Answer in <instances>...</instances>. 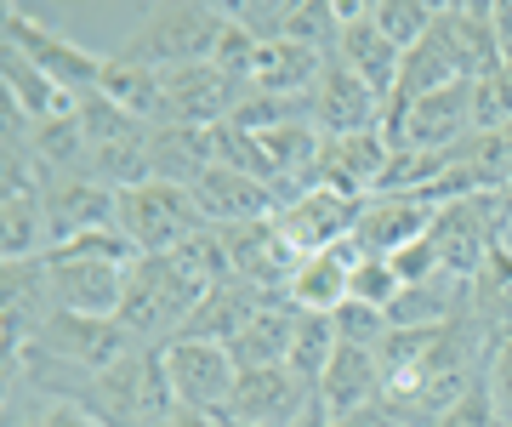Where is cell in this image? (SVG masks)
<instances>
[{
    "instance_id": "2",
    "label": "cell",
    "mask_w": 512,
    "mask_h": 427,
    "mask_svg": "<svg viewBox=\"0 0 512 427\" xmlns=\"http://www.w3.org/2000/svg\"><path fill=\"white\" fill-rule=\"evenodd\" d=\"M211 291L177 251L171 257H137L126 279V302H120V325H126L143 348H165L177 342L188 325V314L200 308V297Z\"/></svg>"
},
{
    "instance_id": "8",
    "label": "cell",
    "mask_w": 512,
    "mask_h": 427,
    "mask_svg": "<svg viewBox=\"0 0 512 427\" xmlns=\"http://www.w3.org/2000/svg\"><path fill=\"white\" fill-rule=\"evenodd\" d=\"M427 240H433V251H439L444 274L478 279V268H484L490 251L501 245V200H495V194H461V200H444Z\"/></svg>"
},
{
    "instance_id": "33",
    "label": "cell",
    "mask_w": 512,
    "mask_h": 427,
    "mask_svg": "<svg viewBox=\"0 0 512 427\" xmlns=\"http://www.w3.org/2000/svg\"><path fill=\"white\" fill-rule=\"evenodd\" d=\"M370 18L382 29L399 52L421 46V40L433 35V23H439V0H370Z\"/></svg>"
},
{
    "instance_id": "14",
    "label": "cell",
    "mask_w": 512,
    "mask_h": 427,
    "mask_svg": "<svg viewBox=\"0 0 512 427\" xmlns=\"http://www.w3.org/2000/svg\"><path fill=\"white\" fill-rule=\"evenodd\" d=\"M387 160H393V143H387L382 126L353 131V137H325L313 188H330V194H342V200H370L387 177Z\"/></svg>"
},
{
    "instance_id": "25",
    "label": "cell",
    "mask_w": 512,
    "mask_h": 427,
    "mask_svg": "<svg viewBox=\"0 0 512 427\" xmlns=\"http://www.w3.org/2000/svg\"><path fill=\"white\" fill-rule=\"evenodd\" d=\"M473 314V279L456 274H433L421 285H404L399 302L387 308L393 331H427V325H456V319Z\"/></svg>"
},
{
    "instance_id": "19",
    "label": "cell",
    "mask_w": 512,
    "mask_h": 427,
    "mask_svg": "<svg viewBox=\"0 0 512 427\" xmlns=\"http://www.w3.org/2000/svg\"><path fill=\"white\" fill-rule=\"evenodd\" d=\"M120 194L109 183H97L92 171L80 177H46V223H52V245H69L80 234H103L114 228Z\"/></svg>"
},
{
    "instance_id": "26",
    "label": "cell",
    "mask_w": 512,
    "mask_h": 427,
    "mask_svg": "<svg viewBox=\"0 0 512 427\" xmlns=\"http://www.w3.org/2000/svg\"><path fill=\"white\" fill-rule=\"evenodd\" d=\"M325 52H308L296 40H262L256 52V69H251V86L245 92H262V97H313L319 75H325Z\"/></svg>"
},
{
    "instance_id": "3",
    "label": "cell",
    "mask_w": 512,
    "mask_h": 427,
    "mask_svg": "<svg viewBox=\"0 0 512 427\" xmlns=\"http://www.w3.org/2000/svg\"><path fill=\"white\" fill-rule=\"evenodd\" d=\"M222 29H228V6H217V0H160L126 35L120 57L143 63V69H160V75L188 69V63H211Z\"/></svg>"
},
{
    "instance_id": "34",
    "label": "cell",
    "mask_w": 512,
    "mask_h": 427,
    "mask_svg": "<svg viewBox=\"0 0 512 427\" xmlns=\"http://www.w3.org/2000/svg\"><path fill=\"white\" fill-rule=\"evenodd\" d=\"M404 291L399 268L387 257H365L359 251V262H353V279H348V302H370V308H393Z\"/></svg>"
},
{
    "instance_id": "41",
    "label": "cell",
    "mask_w": 512,
    "mask_h": 427,
    "mask_svg": "<svg viewBox=\"0 0 512 427\" xmlns=\"http://www.w3.org/2000/svg\"><path fill=\"white\" fill-rule=\"evenodd\" d=\"M370 427H421V422H410V416H393V410H376V416H370Z\"/></svg>"
},
{
    "instance_id": "20",
    "label": "cell",
    "mask_w": 512,
    "mask_h": 427,
    "mask_svg": "<svg viewBox=\"0 0 512 427\" xmlns=\"http://www.w3.org/2000/svg\"><path fill=\"white\" fill-rule=\"evenodd\" d=\"M439 40L450 46L467 80H484L507 63L501 35H495V0H439Z\"/></svg>"
},
{
    "instance_id": "29",
    "label": "cell",
    "mask_w": 512,
    "mask_h": 427,
    "mask_svg": "<svg viewBox=\"0 0 512 427\" xmlns=\"http://www.w3.org/2000/svg\"><path fill=\"white\" fill-rule=\"evenodd\" d=\"M291 331H296V308L291 302H268V308L228 342V353H234L239 371H274V365L291 359Z\"/></svg>"
},
{
    "instance_id": "9",
    "label": "cell",
    "mask_w": 512,
    "mask_h": 427,
    "mask_svg": "<svg viewBox=\"0 0 512 427\" xmlns=\"http://www.w3.org/2000/svg\"><path fill=\"white\" fill-rule=\"evenodd\" d=\"M165 382H171V399L188 410H211L222 416L228 399H234V382H239V365L234 353L222 342H194V336H177L165 342Z\"/></svg>"
},
{
    "instance_id": "21",
    "label": "cell",
    "mask_w": 512,
    "mask_h": 427,
    "mask_svg": "<svg viewBox=\"0 0 512 427\" xmlns=\"http://www.w3.org/2000/svg\"><path fill=\"white\" fill-rule=\"evenodd\" d=\"M382 114H387L382 97L370 92L353 69H342V63L330 57L319 86H313V126L325 131V137H353V131H376Z\"/></svg>"
},
{
    "instance_id": "30",
    "label": "cell",
    "mask_w": 512,
    "mask_h": 427,
    "mask_svg": "<svg viewBox=\"0 0 512 427\" xmlns=\"http://www.w3.org/2000/svg\"><path fill=\"white\" fill-rule=\"evenodd\" d=\"M97 97H109L114 109H126L131 120H143V126H160V114H165L160 69H143V63H131V57H120V52H109V63H103Z\"/></svg>"
},
{
    "instance_id": "27",
    "label": "cell",
    "mask_w": 512,
    "mask_h": 427,
    "mask_svg": "<svg viewBox=\"0 0 512 427\" xmlns=\"http://www.w3.org/2000/svg\"><path fill=\"white\" fill-rule=\"evenodd\" d=\"M148 160H154V183H194L200 171L217 166V137L211 126H154L148 131Z\"/></svg>"
},
{
    "instance_id": "4",
    "label": "cell",
    "mask_w": 512,
    "mask_h": 427,
    "mask_svg": "<svg viewBox=\"0 0 512 427\" xmlns=\"http://www.w3.org/2000/svg\"><path fill=\"white\" fill-rule=\"evenodd\" d=\"M74 405L92 410L103 427H165L171 422V382H165V353L160 348H137L126 353L114 371L92 376L74 388Z\"/></svg>"
},
{
    "instance_id": "37",
    "label": "cell",
    "mask_w": 512,
    "mask_h": 427,
    "mask_svg": "<svg viewBox=\"0 0 512 427\" xmlns=\"http://www.w3.org/2000/svg\"><path fill=\"white\" fill-rule=\"evenodd\" d=\"M484 388H490V405L501 416V427H512V325L490 336V371H484Z\"/></svg>"
},
{
    "instance_id": "12",
    "label": "cell",
    "mask_w": 512,
    "mask_h": 427,
    "mask_svg": "<svg viewBox=\"0 0 512 427\" xmlns=\"http://www.w3.org/2000/svg\"><path fill=\"white\" fill-rule=\"evenodd\" d=\"M433 217H439V200L427 194H370L359 200V223H353V245L365 257H399L404 245H416L433 234Z\"/></svg>"
},
{
    "instance_id": "38",
    "label": "cell",
    "mask_w": 512,
    "mask_h": 427,
    "mask_svg": "<svg viewBox=\"0 0 512 427\" xmlns=\"http://www.w3.org/2000/svg\"><path fill=\"white\" fill-rule=\"evenodd\" d=\"M433 427H501V416H495V405H490V388L467 393V399H461V405H450Z\"/></svg>"
},
{
    "instance_id": "1",
    "label": "cell",
    "mask_w": 512,
    "mask_h": 427,
    "mask_svg": "<svg viewBox=\"0 0 512 427\" xmlns=\"http://www.w3.org/2000/svg\"><path fill=\"white\" fill-rule=\"evenodd\" d=\"M131 240L120 228L103 234H80L69 245L46 251V274H52V302L63 314H92V319H120L126 302V279H131Z\"/></svg>"
},
{
    "instance_id": "31",
    "label": "cell",
    "mask_w": 512,
    "mask_h": 427,
    "mask_svg": "<svg viewBox=\"0 0 512 427\" xmlns=\"http://www.w3.org/2000/svg\"><path fill=\"white\" fill-rule=\"evenodd\" d=\"M336 348H342V336H336V319L330 314H296V331H291V365L308 388H319V376H325V365L336 359Z\"/></svg>"
},
{
    "instance_id": "17",
    "label": "cell",
    "mask_w": 512,
    "mask_h": 427,
    "mask_svg": "<svg viewBox=\"0 0 512 427\" xmlns=\"http://www.w3.org/2000/svg\"><path fill=\"white\" fill-rule=\"evenodd\" d=\"M200 217L211 228H239V223H268L279 217V194L262 177H245V171H228V166H211L188 183Z\"/></svg>"
},
{
    "instance_id": "32",
    "label": "cell",
    "mask_w": 512,
    "mask_h": 427,
    "mask_svg": "<svg viewBox=\"0 0 512 427\" xmlns=\"http://www.w3.org/2000/svg\"><path fill=\"white\" fill-rule=\"evenodd\" d=\"M6 427H103V422L92 410H80L74 399H46V393L6 382Z\"/></svg>"
},
{
    "instance_id": "36",
    "label": "cell",
    "mask_w": 512,
    "mask_h": 427,
    "mask_svg": "<svg viewBox=\"0 0 512 427\" xmlns=\"http://www.w3.org/2000/svg\"><path fill=\"white\" fill-rule=\"evenodd\" d=\"M256 52H262V40L245 29V23L228 12V29L217 35V52H211V63H217L222 75H234L239 86H251V69H256Z\"/></svg>"
},
{
    "instance_id": "13",
    "label": "cell",
    "mask_w": 512,
    "mask_h": 427,
    "mask_svg": "<svg viewBox=\"0 0 512 427\" xmlns=\"http://www.w3.org/2000/svg\"><path fill=\"white\" fill-rule=\"evenodd\" d=\"M160 92H165L160 126H222L239 109L245 86L234 75H222L217 63H188V69H165Z\"/></svg>"
},
{
    "instance_id": "40",
    "label": "cell",
    "mask_w": 512,
    "mask_h": 427,
    "mask_svg": "<svg viewBox=\"0 0 512 427\" xmlns=\"http://www.w3.org/2000/svg\"><path fill=\"white\" fill-rule=\"evenodd\" d=\"M165 427H222V416H211V410H188V405H177Z\"/></svg>"
},
{
    "instance_id": "24",
    "label": "cell",
    "mask_w": 512,
    "mask_h": 427,
    "mask_svg": "<svg viewBox=\"0 0 512 427\" xmlns=\"http://www.w3.org/2000/svg\"><path fill=\"white\" fill-rule=\"evenodd\" d=\"M268 302H274V297H262L251 279L228 274V279H217V285L200 297V308L188 314L183 336H194V342H222V348H228V342H234V336L245 331V325L268 308Z\"/></svg>"
},
{
    "instance_id": "6",
    "label": "cell",
    "mask_w": 512,
    "mask_h": 427,
    "mask_svg": "<svg viewBox=\"0 0 512 427\" xmlns=\"http://www.w3.org/2000/svg\"><path fill=\"white\" fill-rule=\"evenodd\" d=\"M382 131H387L393 149H410V154H444V149H456V143H467L478 131L473 80H456V86L427 92V97H416V103H404V109H387Z\"/></svg>"
},
{
    "instance_id": "23",
    "label": "cell",
    "mask_w": 512,
    "mask_h": 427,
    "mask_svg": "<svg viewBox=\"0 0 512 427\" xmlns=\"http://www.w3.org/2000/svg\"><path fill=\"white\" fill-rule=\"evenodd\" d=\"M52 251L46 183H0V262H29Z\"/></svg>"
},
{
    "instance_id": "18",
    "label": "cell",
    "mask_w": 512,
    "mask_h": 427,
    "mask_svg": "<svg viewBox=\"0 0 512 427\" xmlns=\"http://www.w3.org/2000/svg\"><path fill=\"white\" fill-rule=\"evenodd\" d=\"M279 234L296 257H313V251H330V245L353 240V223H359V200H342L330 188H308L296 194L291 205H279Z\"/></svg>"
},
{
    "instance_id": "28",
    "label": "cell",
    "mask_w": 512,
    "mask_h": 427,
    "mask_svg": "<svg viewBox=\"0 0 512 427\" xmlns=\"http://www.w3.org/2000/svg\"><path fill=\"white\" fill-rule=\"evenodd\" d=\"M0 86H6V114H18V120H52V114H69L74 97L57 86V80H46L29 63L23 52H12V46H0Z\"/></svg>"
},
{
    "instance_id": "16",
    "label": "cell",
    "mask_w": 512,
    "mask_h": 427,
    "mask_svg": "<svg viewBox=\"0 0 512 427\" xmlns=\"http://www.w3.org/2000/svg\"><path fill=\"white\" fill-rule=\"evenodd\" d=\"M336 63H342V69H353V75L365 80L382 103H393L404 52L382 35V29H376V18H370V0H342V40H336Z\"/></svg>"
},
{
    "instance_id": "15",
    "label": "cell",
    "mask_w": 512,
    "mask_h": 427,
    "mask_svg": "<svg viewBox=\"0 0 512 427\" xmlns=\"http://www.w3.org/2000/svg\"><path fill=\"white\" fill-rule=\"evenodd\" d=\"M313 399H319V416L325 422H359V416H376L387 399L382 388V359L370 348H336V359L325 365V376H319V388H313Z\"/></svg>"
},
{
    "instance_id": "22",
    "label": "cell",
    "mask_w": 512,
    "mask_h": 427,
    "mask_svg": "<svg viewBox=\"0 0 512 427\" xmlns=\"http://www.w3.org/2000/svg\"><path fill=\"white\" fill-rule=\"evenodd\" d=\"M353 262H359V245L342 240L330 251H313V257H296L291 279H285V302L296 314H336L348 302V279Z\"/></svg>"
},
{
    "instance_id": "5",
    "label": "cell",
    "mask_w": 512,
    "mask_h": 427,
    "mask_svg": "<svg viewBox=\"0 0 512 427\" xmlns=\"http://www.w3.org/2000/svg\"><path fill=\"white\" fill-rule=\"evenodd\" d=\"M114 228L131 240L137 257H171L211 223L200 217V205L183 183H143V188H120Z\"/></svg>"
},
{
    "instance_id": "7",
    "label": "cell",
    "mask_w": 512,
    "mask_h": 427,
    "mask_svg": "<svg viewBox=\"0 0 512 427\" xmlns=\"http://www.w3.org/2000/svg\"><path fill=\"white\" fill-rule=\"evenodd\" d=\"M0 46H12V52H23L29 63H35L46 80H57L63 92L80 103L86 92H97V80H103V63L109 57L86 52V46H74L69 35H57V29H46L40 18H29L23 6H6L0 12Z\"/></svg>"
},
{
    "instance_id": "42",
    "label": "cell",
    "mask_w": 512,
    "mask_h": 427,
    "mask_svg": "<svg viewBox=\"0 0 512 427\" xmlns=\"http://www.w3.org/2000/svg\"><path fill=\"white\" fill-rule=\"evenodd\" d=\"M222 427H251V422H228V416H222Z\"/></svg>"
},
{
    "instance_id": "11",
    "label": "cell",
    "mask_w": 512,
    "mask_h": 427,
    "mask_svg": "<svg viewBox=\"0 0 512 427\" xmlns=\"http://www.w3.org/2000/svg\"><path fill=\"white\" fill-rule=\"evenodd\" d=\"M52 274L46 257L29 262H0V365H12L29 342L40 336V325L52 319Z\"/></svg>"
},
{
    "instance_id": "39",
    "label": "cell",
    "mask_w": 512,
    "mask_h": 427,
    "mask_svg": "<svg viewBox=\"0 0 512 427\" xmlns=\"http://www.w3.org/2000/svg\"><path fill=\"white\" fill-rule=\"evenodd\" d=\"M387 262L399 268V279H404V285H421V279L444 274V268H439V251H433V240H416V245H404L399 257H387Z\"/></svg>"
},
{
    "instance_id": "35",
    "label": "cell",
    "mask_w": 512,
    "mask_h": 427,
    "mask_svg": "<svg viewBox=\"0 0 512 427\" xmlns=\"http://www.w3.org/2000/svg\"><path fill=\"white\" fill-rule=\"evenodd\" d=\"M336 336L348 342V348H382L387 336H393V319H387V308H370V302H342L336 308Z\"/></svg>"
},
{
    "instance_id": "10",
    "label": "cell",
    "mask_w": 512,
    "mask_h": 427,
    "mask_svg": "<svg viewBox=\"0 0 512 427\" xmlns=\"http://www.w3.org/2000/svg\"><path fill=\"white\" fill-rule=\"evenodd\" d=\"M228 422H251V427H308L319 416V399L291 365H274V371H239L234 399L222 410Z\"/></svg>"
}]
</instances>
